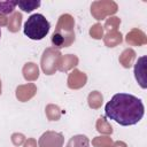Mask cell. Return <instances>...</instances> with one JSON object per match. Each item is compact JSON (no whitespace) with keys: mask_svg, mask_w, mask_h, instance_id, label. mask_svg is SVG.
<instances>
[{"mask_svg":"<svg viewBox=\"0 0 147 147\" xmlns=\"http://www.w3.org/2000/svg\"><path fill=\"white\" fill-rule=\"evenodd\" d=\"M105 115L122 126H130L139 123L145 115L142 101L129 93H116L106 103Z\"/></svg>","mask_w":147,"mask_h":147,"instance_id":"6da1fadb","label":"cell"},{"mask_svg":"<svg viewBox=\"0 0 147 147\" xmlns=\"http://www.w3.org/2000/svg\"><path fill=\"white\" fill-rule=\"evenodd\" d=\"M51 29V24L42 14H32L24 22L23 32L31 40H41L44 39Z\"/></svg>","mask_w":147,"mask_h":147,"instance_id":"7a4b0ae2","label":"cell"},{"mask_svg":"<svg viewBox=\"0 0 147 147\" xmlns=\"http://www.w3.org/2000/svg\"><path fill=\"white\" fill-rule=\"evenodd\" d=\"M64 138L61 133L54 131H46L39 138V147H62Z\"/></svg>","mask_w":147,"mask_h":147,"instance_id":"3957f363","label":"cell"},{"mask_svg":"<svg viewBox=\"0 0 147 147\" xmlns=\"http://www.w3.org/2000/svg\"><path fill=\"white\" fill-rule=\"evenodd\" d=\"M67 147H90V140L84 134H77L69 139Z\"/></svg>","mask_w":147,"mask_h":147,"instance_id":"277c9868","label":"cell"},{"mask_svg":"<svg viewBox=\"0 0 147 147\" xmlns=\"http://www.w3.org/2000/svg\"><path fill=\"white\" fill-rule=\"evenodd\" d=\"M41 5L40 1H33V0H28V1H17V6L26 13L32 11L33 9H36L37 7H39Z\"/></svg>","mask_w":147,"mask_h":147,"instance_id":"5b68a950","label":"cell"},{"mask_svg":"<svg viewBox=\"0 0 147 147\" xmlns=\"http://www.w3.org/2000/svg\"><path fill=\"white\" fill-rule=\"evenodd\" d=\"M17 6V1H0V14L1 15H8L11 14Z\"/></svg>","mask_w":147,"mask_h":147,"instance_id":"8992f818","label":"cell"},{"mask_svg":"<svg viewBox=\"0 0 147 147\" xmlns=\"http://www.w3.org/2000/svg\"><path fill=\"white\" fill-rule=\"evenodd\" d=\"M0 38H1V29H0Z\"/></svg>","mask_w":147,"mask_h":147,"instance_id":"52a82bcc","label":"cell"}]
</instances>
